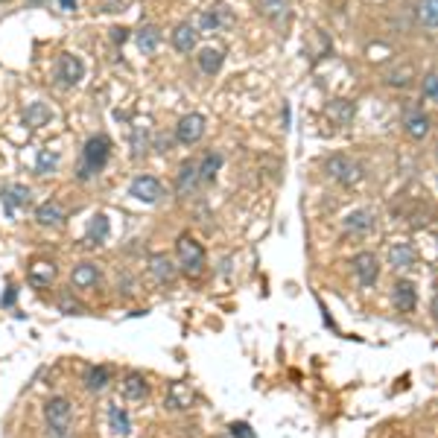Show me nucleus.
I'll use <instances>...</instances> for the list:
<instances>
[{
  "label": "nucleus",
  "instance_id": "nucleus-25",
  "mask_svg": "<svg viewBox=\"0 0 438 438\" xmlns=\"http://www.w3.org/2000/svg\"><path fill=\"white\" fill-rule=\"evenodd\" d=\"M50 117H53V111L47 103H30L24 108V123L30 126V129H38V126L50 123Z\"/></svg>",
  "mask_w": 438,
  "mask_h": 438
},
{
  "label": "nucleus",
  "instance_id": "nucleus-1",
  "mask_svg": "<svg viewBox=\"0 0 438 438\" xmlns=\"http://www.w3.org/2000/svg\"><path fill=\"white\" fill-rule=\"evenodd\" d=\"M111 158V140L106 135H94L88 137V144L82 146V158L76 164V178L79 181H91Z\"/></svg>",
  "mask_w": 438,
  "mask_h": 438
},
{
  "label": "nucleus",
  "instance_id": "nucleus-10",
  "mask_svg": "<svg viewBox=\"0 0 438 438\" xmlns=\"http://www.w3.org/2000/svg\"><path fill=\"white\" fill-rule=\"evenodd\" d=\"M129 193L135 196V199L152 205V202H158L161 196H164V187H161L158 178H152V176H137L132 185H129Z\"/></svg>",
  "mask_w": 438,
  "mask_h": 438
},
{
  "label": "nucleus",
  "instance_id": "nucleus-21",
  "mask_svg": "<svg viewBox=\"0 0 438 438\" xmlns=\"http://www.w3.org/2000/svg\"><path fill=\"white\" fill-rule=\"evenodd\" d=\"M123 394H126L129 401H135V403L146 401V398H149V383L144 380V374H126V380H123Z\"/></svg>",
  "mask_w": 438,
  "mask_h": 438
},
{
  "label": "nucleus",
  "instance_id": "nucleus-14",
  "mask_svg": "<svg viewBox=\"0 0 438 438\" xmlns=\"http://www.w3.org/2000/svg\"><path fill=\"white\" fill-rule=\"evenodd\" d=\"M70 280H74L76 289H94L96 284H100V269H96V263H76L74 266V275H70Z\"/></svg>",
  "mask_w": 438,
  "mask_h": 438
},
{
  "label": "nucleus",
  "instance_id": "nucleus-39",
  "mask_svg": "<svg viewBox=\"0 0 438 438\" xmlns=\"http://www.w3.org/2000/svg\"><path fill=\"white\" fill-rule=\"evenodd\" d=\"M284 129H289V106H284Z\"/></svg>",
  "mask_w": 438,
  "mask_h": 438
},
{
  "label": "nucleus",
  "instance_id": "nucleus-31",
  "mask_svg": "<svg viewBox=\"0 0 438 438\" xmlns=\"http://www.w3.org/2000/svg\"><path fill=\"white\" fill-rule=\"evenodd\" d=\"M258 9H260L263 18H269V21H284L289 3H287V0H260Z\"/></svg>",
  "mask_w": 438,
  "mask_h": 438
},
{
  "label": "nucleus",
  "instance_id": "nucleus-29",
  "mask_svg": "<svg viewBox=\"0 0 438 438\" xmlns=\"http://www.w3.org/2000/svg\"><path fill=\"white\" fill-rule=\"evenodd\" d=\"M196 185H199V169H196V161H185L178 169V196H187Z\"/></svg>",
  "mask_w": 438,
  "mask_h": 438
},
{
  "label": "nucleus",
  "instance_id": "nucleus-32",
  "mask_svg": "<svg viewBox=\"0 0 438 438\" xmlns=\"http://www.w3.org/2000/svg\"><path fill=\"white\" fill-rule=\"evenodd\" d=\"M418 18H421V24L427 26V30H435V24H438V0H421Z\"/></svg>",
  "mask_w": 438,
  "mask_h": 438
},
{
  "label": "nucleus",
  "instance_id": "nucleus-22",
  "mask_svg": "<svg viewBox=\"0 0 438 438\" xmlns=\"http://www.w3.org/2000/svg\"><path fill=\"white\" fill-rule=\"evenodd\" d=\"M135 44H137V50H140V53L152 56L155 50H158V44H161V33H158V26H152V24L140 26V30L135 33Z\"/></svg>",
  "mask_w": 438,
  "mask_h": 438
},
{
  "label": "nucleus",
  "instance_id": "nucleus-2",
  "mask_svg": "<svg viewBox=\"0 0 438 438\" xmlns=\"http://www.w3.org/2000/svg\"><path fill=\"white\" fill-rule=\"evenodd\" d=\"M176 254H178V266H181L185 275L199 278L205 272V249L196 243L190 234H181L176 239Z\"/></svg>",
  "mask_w": 438,
  "mask_h": 438
},
{
  "label": "nucleus",
  "instance_id": "nucleus-9",
  "mask_svg": "<svg viewBox=\"0 0 438 438\" xmlns=\"http://www.w3.org/2000/svg\"><path fill=\"white\" fill-rule=\"evenodd\" d=\"M234 24V12L228 6H214L199 15V30L202 33H217V30H228Z\"/></svg>",
  "mask_w": 438,
  "mask_h": 438
},
{
  "label": "nucleus",
  "instance_id": "nucleus-38",
  "mask_svg": "<svg viewBox=\"0 0 438 438\" xmlns=\"http://www.w3.org/2000/svg\"><path fill=\"white\" fill-rule=\"evenodd\" d=\"M59 3H62V9H67V12L76 9V0H59Z\"/></svg>",
  "mask_w": 438,
  "mask_h": 438
},
{
  "label": "nucleus",
  "instance_id": "nucleus-6",
  "mask_svg": "<svg viewBox=\"0 0 438 438\" xmlns=\"http://www.w3.org/2000/svg\"><path fill=\"white\" fill-rule=\"evenodd\" d=\"M391 304H394L398 313H412V310L418 307V287H415V280L401 278L398 284H394V289H391Z\"/></svg>",
  "mask_w": 438,
  "mask_h": 438
},
{
  "label": "nucleus",
  "instance_id": "nucleus-35",
  "mask_svg": "<svg viewBox=\"0 0 438 438\" xmlns=\"http://www.w3.org/2000/svg\"><path fill=\"white\" fill-rule=\"evenodd\" d=\"M231 435H234V438H254L251 427H249V423H243V421H237V423H231Z\"/></svg>",
  "mask_w": 438,
  "mask_h": 438
},
{
  "label": "nucleus",
  "instance_id": "nucleus-28",
  "mask_svg": "<svg viewBox=\"0 0 438 438\" xmlns=\"http://www.w3.org/2000/svg\"><path fill=\"white\" fill-rule=\"evenodd\" d=\"M196 62H199L202 74L214 76V74H219V67H222V53L217 47H205V50H199V56H196Z\"/></svg>",
  "mask_w": 438,
  "mask_h": 438
},
{
  "label": "nucleus",
  "instance_id": "nucleus-11",
  "mask_svg": "<svg viewBox=\"0 0 438 438\" xmlns=\"http://www.w3.org/2000/svg\"><path fill=\"white\" fill-rule=\"evenodd\" d=\"M205 117L202 115H185L178 120V126H176V137L181 140V144H196L202 135H205Z\"/></svg>",
  "mask_w": 438,
  "mask_h": 438
},
{
  "label": "nucleus",
  "instance_id": "nucleus-13",
  "mask_svg": "<svg viewBox=\"0 0 438 438\" xmlns=\"http://www.w3.org/2000/svg\"><path fill=\"white\" fill-rule=\"evenodd\" d=\"M418 260V251L412 243H391L389 246V263L394 269H412Z\"/></svg>",
  "mask_w": 438,
  "mask_h": 438
},
{
  "label": "nucleus",
  "instance_id": "nucleus-36",
  "mask_svg": "<svg viewBox=\"0 0 438 438\" xmlns=\"http://www.w3.org/2000/svg\"><path fill=\"white\" fill-rule=\"evenodd\" d=\"M47 438H70V430H47Z\"/></svg>",
  "mask_w": 438,
  "mask_h": 438
},
{
  "label": "nucleus",
  "instance_id": "nucleus-12",
  "mask_svg": "<svg viewBox=\"0 0 438 438\" xmlns=\"http://www.w3.org/2000/svg\"><path fill=\"white\" fill-rule=\"evenodd\" d=\"M403 126H406V135H409V137L421 140V137H427V132H430V117L423 115V108H421V106L406 108V115H403Z\"/></svg>",
  "mask_w": 438,
  "mask_h": 438
},
{
  "label": "nucleus",
  "instance_id": "nucleus-37",
  "mask_svg": "<svg viewBox=\"0 0 438 438\" xmlns=\"http://www.w3.org/2000/svg\"><path fill=\"white\" fill-rule=\"evenodd\" d=\"M12 301H15V287H9V289H6V295H3V307H9Z\"/></svg>",
  "mask_w": 438,
  "mask_h": 438
},
{
  "label": "nucleus",
  "instance_id": "nucleus-20",
  "mask_svg": "<svg viewBox=\"0 0 438 438\" xmlns=\"http://www.w3.org/2000/svg\"><path fill=\"white\" fill-rule=\"evenodd\" d=\"M35 222L38 225H47V228H56V225L65 222V208L56 202V199H50V202H44V205L35 210Z\"/></svg>",
  "mask_w": 438,
  "mask_h": 438
},
{
  "label": "nucleus",
  "instance_id": "nucleus-15",
  "mask_svg": "<svg viewBox=\"0 0 438 438\" xmlns=\"http://www.w3.org/2000/svg\"><path fill=\"white\" fill-rule=\"evenodd\" d=\"M26 280H30V287H35V289H47L53 280H56V266L50 260H38V263L30 266Z\"/></svg>",
  "mask_w": 438,
  "mask_h": 438
},
{
  "label": "nucleus",
  "instance_id": "nucleus-41",
  "mask_svg": "<svg viewBox=\"0 0 438 438\" xmlns=\"http://www.w3.org/2000/svg\"><path fill=\"white\" fill-rule=\"evenodd\" d=\"M0 3H3V0H0Z\"/></svg>",
  "mask_w": 438,
  "mask_h": 438
},
{
  "label": "nucleus",
  "instance_id": "nucleus-16",
  "mask_svg": "<svg viewBox=\"0 0 438 438\" xmlns=\"http://www.w3.org/2000/svg\"><path fill=\"white\" fill-rule=\"evenodd\" d=\"M149 272H152V278L158 280V284H173L176 275H178V269L173 266V260H169L167 254H152V258H149Z\"/></svg>",
  "mask_w": 438,
  "mask_h": 438
},
{
  "label": "nucleus",
  "instance_id": "nucleus-19",
  "mask_svg": "<svg viewBox=\"0 0 438 438\" xmlns=\"http://www.w3.org/2000/svg\"><path fill=\"white\" fill-rule=\"evenodd\" d=\"M108 430L115 432L117 438H126V435L132 432V418H129V412H126L123 406H117V403L108 406Z\"/></svg>",
  "mask_w": 438,
  "mask_h": 438
},
{
  "label": "nucleus",
  "instance_id": "nucleus-7",
  "mask_svg": "<svg viewBox=\"0 0 438 438\" xmlns=\"http://www.w3.org/2000/svg\"><path fill=\"white\" fill-rule=\"evenodd\" d=\"M0 202H3L6 217H15V210H21L33 202V190L26 185H6L0 190Z\"/></svg>",
  "mask_w": 438,
  "mask_h": 438
},
{
  "label": "nucleus",
  "instance_id": "nucleus-18",
  "mask_svg": "<svg viewBox=\"0 0 438 438\" xmlns=\"http://www.w3.org/2000/svg\"><path fill=\"white\" fill-rule=\"evenodd\" d=\"M374 228V214L369 208H360L354 214L345 217V231L348 234H369Z\"/></svg>",
  "mask_w": 438,
  "mask_h": 438
},
{
  "label": "nucleus",
  "instance_id": "nucleus-8",
  "mask_svg": "<svg viewBox=\"0 0 438 438\" xmlns=\"http://www.w3.org/2000/svg\"><path fill=\"white\" fill-rule=\"evenodd\" d=\"M47 430H70V403L65 398H50L44 403Z\"/></svg>",
  "mask_w": 438,
  "mask_h": 438
},
{
  "label": "nucleus",
  "instance_id": "nucleus-34",
  "mask_svg": "<svg viewBox=\"0 0 438 438\" xmlns=\"http://www.w3.org/2000/svg\"><path fill=\"white\" fill-rule=\"evenodd\" d=\"M435 94H438V76L427 74L423 76V96H427V100H435Z\"/></svg>",
  "mask_w": 438,
  "mask_h": 438
},
{
  "label": "nucleus",
  "instance_id": "nucleus-23",
  "mask_svg": "<svg viewBox=\"0 0 438 438\" xmlns=\"http://www.w3.org/2000/svg\"><path fill=\"white\" fill-rule=\"evenodd\" d=\"M193 401H196V394L187 383H173L167 391V406L169 409H187V406H193Z\"/></svg>",
  "mask_w": 438,
  "mask_h": 438
},
{
  "label": "nucleus",
  "instance_id": "nucleus-30",
  "mask_svg": "<svg viewBox=\"0 0 438 438\" xmlns=\"http://www.w3.org/2000/svg\"><path fill=\"white\" fill-rule=\"evenodd\" d=\"M219 167H222V155L219 152H208L202 164H196V169H199V181H214L217 173H219Z\"/></svg>",
  "mask_w": 438,
  "mask_h": 438
},
{
  "label": "nucleus",
  "instance_id": "nucleus-40",
  "mask_svg": "<svg viewBox=\"0 0 438 438\" xmlns=\"http://www.w3.org/2000/svg\"><path fill=\"white\" fill-rule=\"evenodd\" d=\"M26 3H41V0H26Z\"/></svg>",
  "mask_w": 438,
  "mask_h": 438
},
{
  "label": "nucleus",
  "instance_id": "nucleus-4",
  "mask_svg": "<svg viewBox=\"0 0 438 438\" xmlns=\"http://www.w3.org/2000/svg\"><path fill=\"white\" fill-rule=\"evenodd\" d=\"M351 266H354V275L360 280V287H374L377 284V278H380V263L371 251H360L354 260H351Z\"/></svg>",
  "mask_w": 438,
  "mask_h": 438
},
{
  "label": "nucleus",
  "instance_id": "nucleus-24",
  "mask_svg": "<svg viewBox=\"0 0 438 438\" xmlns=\"http://www.w3.org/2000/svg\"><path fill=\"white\" fill-rule=\"evenodd\" d=\"M173 47L178 50V53H193L196 50V30L190 24H178L176 30H173Z\"/></svg>",
  "mask_w": 438,
  "mask_h": 438
},
{
  "label": "nucleus",
  "instance_id": "nucleus-33",
  "mask_svg": "<svg viewBox=\"0 0 438 438\" xmlns=\"http://www.w3.org/2000/svg\"><path fill=\"white\" fill-rule=\"evenodd\" d=\"M56 164H59V152L56 149H41L38 152V161H35V169H38V176H50Z\"/></svg>",
  "mask_w": 438,
  "mask_h": 438
},
{
  "label": "nucleus",
  "instance_id": "nucleus-27",
  "mask_svg": "<svg viewBox=\"0 0 438 438\" xmlns=\"http://www.w3.org/2000/svg\"><path fill=\"white\" fill-rule=\"evenodd\" d=\"M108 237V217L106 214H94L88 222V234H85V243L88 246H100Z\"/></svg>",
  "mask_w": 438,
  "mask_h": 438
},
{
  "label": "nucleus",
  "instance_id": "nucleus-17",
  "mask_svg": "<svg viewBox=\"0 0 438 438\" xmlns=\"http://www.w3.org/2000/svg\"><path fill=\"white\" fill-rule=\"evenodd\" d=\"M324 117H328L333 126H348L354 120V103L351 100H333L324 106Z\"/></svg>",
  "mask_w": 438,
  "mask_h": 438
},
{
  "label": "nucleus",
  "instance_id": "nucleus-5",
  "mask_svg": "<svg viewBox=\"0 0 438 438\" xmlns=\"http://www.w3.org/2000/svg\"><path fill=\"white\" fill-rule=\"evenodd\" d=\"M82 76H85V65L74 53H62L59 62H56V79H59V85L70 88V85H76Z\"/></svg>",
  "mask_w": 438,
  "mask_h": 438
},
{
  "label": "nucleus",
  "instance_id": "nucleus-3",
  "mask_svg": "<svg viewBox=\"0 0 438 438\" xmlns=\"http://www.w3.org/2000/svg\"><path fill=\"white\" fill-rule=\"evenodd\" d=\"M324 169H328V176L336 178L339 185H357V181L362 178V167L351 161L348 155H330Z\"/></svg>",
  "mask_w": 438,
  "mask_h": 438
},
{
  "label": "nucleus",
  "instance_id": "nucleus-26",
  "mask_svg": "<svg viewBox=\"0 0 438 438\" xmlns=\"http://www.w3.org/2000/svg\"><path fill=\"white\" fill-rule=\"evenodd\" d=\"M111 383V369L108 365H91L88 374H85V389L88 391H103Z\"/></svg>",
  "mask_w": 438,
  "mask_h": 438
}]
</instances>
